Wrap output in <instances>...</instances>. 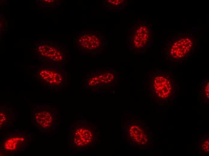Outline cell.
<instances>
[{"label":"cell","mask_w":209,"mask_h":156,"mask_svg":"<svg viewBox=\"0 0 209 156\" xmlns=\"http://www.w3.org/2000/svg\"><path fill=\"white\" fill-rule=\"evenodd\" d=\"M195 39L190 35L173 37L166 44L164 55L167 61L179 63L187 61L196 50Z\"/></svg>","instance_id":"1"},{"label":"cell","mask_w":209,"mask_h":156,"mask_svg":"<svg viewBox=\"0 0 209 156\" xmlns=\"http://www.w3.org/2000/svg\"><path fill=\"white\" fill-rule=\"evenodd\" d=\"M150 90L157 100L168 102L174 97L178 87L174 74L171 71H159L153 74L149 80Z\"/></svg>","instance_id":"2"},{"label":"cell","mask_w":209,"mask_h":156,"mask_svg":"<svg viewBox=\"0 0 209 156\" xmlns=\"http://www.w3.org/2000/svg\"><path fill=\"white\" fill-rule=\"evenodd\" d=\"M73 136V141L75 145L79 147H83L92 142L94 134L88 126L80 125L74 130Z\"/></svg>","instance_id":"3"},{"label":"cell","mask_w":209,"mask_h":156,"mask_svg":"<svg viewBox=\"0 0 209 156\" xmlns=\"http://www.w3.org/2000/svg\"><path fill=\"white\" fill-rule=\"evenodd\" d=\"M128 127V135L134 143L140 145L146 143L147 133L145 128L139 123H130Z\"/></svg>","instance_id":"4"},{"label":"cell","mask_w":209,"mask_h":156,"mask_svg":"<svg viewBox=\"0 0 209 156\" xmlns=\"http://www.w3.org/2000/svg\"><path fill=\"white\" fill-rule=\"evenodd\" d=\"M114 79V75L110 72H101L91 73L86 80L88 87H94L101 84H108L111 82Z\"/></svg>","instance_id":"5"},{"label":"cell","mask_w":209,"mask_h":156,"mask_svg":"<svg viewBox=\"0 0 209 156\" xmlns=\"http://www.w3.org/2000/svg\"><path fill=\"white\" fill-rule=\"evenodd\" d=\"M27 137L23 135L9 136L4 140V149L10 152L19 150L24 148L27 144Z\"/></svg>","instance_id":"6"},{"label":"cell","mask_w":209,"mask_h":156,"mask_svg":"<svg viewBox=\"0 0 209 156\" xmlns=\"http://www.w3.org/2000/svg\"><path fill=\"white\" fill-rule=\"evenodd\" d=\"M35 124L39 128L47 129L52 126L54 120V116L49 110L38 111L34 116Z\"/></svg>","instance_id":"7"},{"label":"cell","mask_w":209,"mask_h":156,"mask_svg":"<svg viewBox=\"0 0 209 156\" xmlns=\"http://www.w3.org/2000/svg\"><path fill=\"white\" fill-rule=\"evenodd\" d=\"M40 74L43 79L50 85L58 86L64 82V76L58 71L49 69L43 70Z\"/></svg>","instance_id":"8"},{"label":"cell","mask_w":209,"mask_h":156,"mask_svg":"<svg viewBox=\"0 0 209 156\" xmlns=\"http://www.w3.org/2000/svg\"><path fill=\"white\" fill-rule=\"evenodd\" d=\"M99 40L93 34H86L80 37L77 43L80 48L84 50L92 51L99 46Z\"/></svg>","instance_id":"9"},{"label":"cell","mask_w":209,"mask_h":156,"mask_svg":"<svg viewBox=\"0 0 209 156\" xmlns=\"http://www.w3.org/2000/svg\"><path fill=\"white\" fill-rule=\"evenodd\" d=\"M47 49H44L46 50L44 55L54 61H58L62 59V56L61 52L59 50L53 46H47Z\"/></svg>","instance_id":"10"},{"label":"cell","mask_w":209,"mask_h":156,"mask_svg":"<svg viewBox=\"0 0 209 156\" xmlns=\"http://www.w3.org/2000/svg\"><path fill=\"white\" fill-rule=\"evenodd\" d=\"M209 85L208 78L204 79L201 82V90L202 98L204 100L207 101H208L209 100Z\"/></svg>","instance_id":"11"},{"label":"cell","mask_w":209,"mask_h":156,"mask_svg":"<svg viewBox=\"0 0 209 156\" xmlns=\"http://www.w3.org/2000/svg\"><path fill=\"white\" fill-rule=\"evenodd\" d=\"M9 120L8 117L4 112H0V126H3L8 124Z\"/></svg>","instance_id":"12"}]
</instances>
